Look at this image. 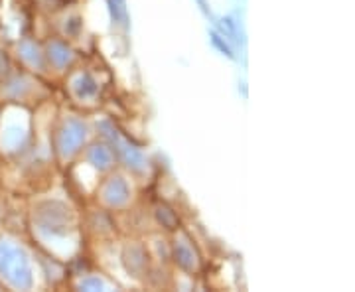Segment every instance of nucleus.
Segmentation results:
<instances>
[{"mask_svg":"<svg viewBox=\"0 0 355 292\" xmlns=\"http://www.w3.org/2000/svg\"><path fill=\"white\" fill-rule=\"evenodd\" d=\"M176 261L182 265V267L186 268H191L193 267V257H191V253L186 249V247H176Z\"/></svg>","mask_w":355,"mask_h":292,"instance_id":"20e7f679","label":"nucleus"},{"mask_svg":"<svg viewBox=\"0 0 355 292\" xmlns=\"http://www.w3.org/2000/svg\"><path fill=\"white\" fill-rule=\"evenodd\" d=\"M91 160L97 166H101V168H107L111 164V153L107 148H103V146H95L91 151Z\"/></svg>","mask_w":355,"mask_h":292,"instance_id":"7ed1b4c3","label":"nucleus"},{"mask_svg":"<svg viewBox=\"0 0 355 292\" xmlns=\"http://www.w3.org/2000/svg\"><path fill=\"white\" fill-rule=\"evenodd\" d=\"M105 196L107 200L111 203H123L127 200L128 196V188L125 182H121L119 178H114L109 182V186L105 188Z\"/></svg>","mask_w":355,"mask_h":292,"instance_id":"f03ea898","label":"nucleus"},{"mask_svg":"<svg viewBox=\"0 0 355 292\" xmlns=\"http://www.w3.org/2000/svg\"><path fill=\"white\" fill-rule=\"evenodd\" d=\"M83 139H85V128L79 123H69L64 132V151H73Z\"/></svg>","mask_w":355,"mask_h":292,"instance_id":"f257e3e1","label":"nucleus"}]
</instances>
